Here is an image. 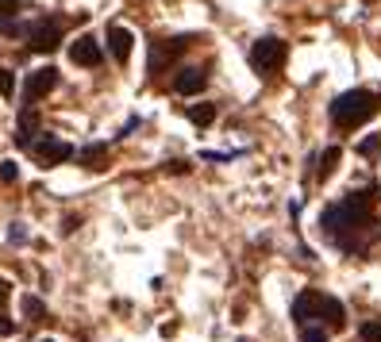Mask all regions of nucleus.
Returning <instances> with one entry per match:
<instances>
[{
    "label": "nucleus",
    "mask_w": 381,
    "mask_h": 342,
    "mask_svg": "<svg viewBox=\"0 0 381 342\" xmlns=\"http://www.w3.org/2000/svg\"><path fill=\"white\" fill-rule=\"evenodd\" d=\"M189 119H193L197 127H208V123L216 119V104H193V108H189Z\"/></svg>",
    "instance_id": "nucleus-15"
},
{
    "label": "nucleus",
    "mask_w": 381,
    "mask_h": 342,
    "mask_svg": "<svg viewBox=\"0 0 381 342\" xmlns=\"http://www.w3.org/2000/svg\"><path fill=\"white\" fill-rule=\"evenodd\" d=\"M285 58H289V46H285L281 39H259L251 46V65L259 73H278Z\"/></svg>",
    "instance_id": "nucleus-3"
},
{
    "label": "nucleus",
    "mask_w": 381,
    "mask_h": 342,
    "mask_svg": "<svg viewBox=\"0 0 381 342\" xmlns=\"http://www.w3.org/2000/svg\"><path fill=\"white\" fill-rule=\"evenodd\" d=\"M81 161L89 169H104V161H108V146H100V142H97V146H85L81 150Z\"/></svg>",
    "instance_id": "nucleus-14"
},
{
    "label": "nucleus",
    "mask_w": 381,
    "mask_h": 342,
    "mask_svg": "<svg viewBox=\"0 0 381 342\" xmlns=\"http://www.w3.org/2000/svg\"><path fill=\"white\" fill-rule=\"evenodd\" d=\"M54 85H58V70H54V65H43V70L27 73V85H24V100H27V104H35V100L51 97V92H54Z\"/></svg>",
    "instance_id": "nucleus-6"
},
{
    "label": "nucleus",
    "mask_w": 381,
    "mask_h": 342,
    "mask_svg": "<svg viewBox=\"0 0 381 342\" xmlns=\"http://www.w3.org/2000/svg\"><path fill=\"white\" fill-rule=\"evenodd\" d=\"M301 342H328V331H323V327H304Z\"/></svg>",
    "instance_id": "nucleus-20"
},
{
    "label": "nucleus",
    "mask_w": 381,
    "mask_h": 342,
    "mask_svg": "<svg viewBox=\"0 0 381 342\" xmlns=\"http://www.w3.org/2000/svg\"><path fill=\"white\" fill-rule=\"evenodd\" d=\"M16 92V78H12V70H0V97H12Z\"/></svg>",
    "instance_id": "nucleus-19"
},
{
    "label": "nucleus",
    "mask_w": 381,
    "mask_h": 342,
    "mask_svg": "<svg viewBox=\"0 0 381 342\" xmlns=\"http://www.w3.org/2000/svg\"><path fill=\"white\" fill-rule=\"evenodd\" d=\"M358 154H362V158H377V154H381V135L362 139V142H358Z\"/></svg>",
    "instance_id": "nucleus-16"
},
{
    "label": "nucleus",
    "mask_w": 381,
    "mask_h": 342,
    "mask_svg": "<svg viewBox=\"0 0 381 342\" xmlns=\"http://www.w3.org/2000/svg\"><path fill=\"white\" fill-rule=\"evenodd\" d=\"M0 31H4V35H27V27L16 23V20H8V23H0Z\"/></svg>",
    "instance_id": "nucleus-23"
},
{
    "label": "nucleus",
    "mask_w": 381,
    "mask_h": 342,
    "mask_svg": "<svg viewBox=\"0 0 381 342\" xmlns=\"http://www.w3.org/2000/svg\"><path fill=\"white\" fill-rule=\"evenodd\" d=\"M374 204H377V188H374V185H370V188H358V193H350V196H347V201L331 204L328 212L320 215V227H323V231H328L339 246L355 250L350 235L362 231V227L370 223V212H374Z\"/></svg>",
    "instance_id": "nucleus-1"
},
{
    "label": "nucleus",
    "mask_w": 381,
    "mask_h": 342,
    "mask_svg": "<svg viewBox=\"0 0 381 342\" xmlns=\"http://www.w3.org/2000/svg\"><path fill=\"white\" fill-rule=\"evenodd\" d=\"M16 12H20V0H0V23H8Z\"/></svg>",
    "instance_id": "nucleus-21"
},
{
    "label": "nucleus",
    "mask_w": 381,
    "mask_h": 342,
    "mask_svg": "<svg viewBox=\"0 0 381 342\" xmlns=\"http://www.w3.org/2000/svg\"><path fill=\"white\" fill-rule=\"evenodd\" d=\"M189 43H197V35H174V39L150 43V73H166L177 62V54H185Z\"/></svg>",
    "instance_id": "nucleus-4"
},
{
    "label": "nucleus",
    "mask_w": 381,
    "mask_h": 342,
    "mask_svg": "<svg viewBox=\"0 0 381 342\" xmlns=\"http://www.w3.org/2000/svg\"><path fill=\"white\" fill-rule=\"evenodd\" d=\"M8 239H12V242H24V239H27V235H24V227H20V223H16V227H12V231H8Z\"/></svg>",
    "instance_id": "nucleus-26"
},
{
    "label": "nucleus",
    "mask_w": 381,
    "mask_h": 342,
    "mask_svg": "<svg viewBox=\"0 0 381 342\" xmlns=\"http://www.w3.org/2000/svg\"><path fill=\"white\" fill-rule=\"evenodd\" d=\"M12 331H16V323L8 319V316H0V338H8V335H12Z\"/></svg>",
    "instance_id": "nucleus-24"
},
{
    "label": "nucleus",
    "mask_w": 381,
    "mask_h": 342,
    "mask_svg": "<svg viewBox=\"0 0 381 342\" xmlns=\"http://www.w3.org/2000/svg\"><path fill=\"white\" fill-rule=\"evenodd\" d=\"M0 181H16V161H0Z\"/></svg>",
    "instance_id": "nucleus-22"
},
{
    "label": "nucleus",
    "mask_w": 381,
    "mask_h": 342,
    "mask_svg": "<svg viewBox=\"0 0 381 342\" xmlns=\"http://www.w3.org/2000/svg\"><path fill=\"white\" fill-rule=\"evenodd\" d=\"M31 150L35 158L43 161V166H62L66 158H73V146L66 139H54V135H39V139H31Z\"/></svg>",
    "instance_id": "nucleus-5"
},
{
    "label": "nucleus",
    "mask_w": 381,
    "mask_h": 342,
    "mask_svg": "<svg viewBox=\"0 0 381 342\" xmlns=\"http://www.w3.org/2000/svg\"><path fill=\"white\" fill-rule=\"evenodd\" d=\"M166 169H169V173H185L189 161H166Z\"/></svg>",
    "instance_id": "nucleus-25"
},
{
    "label": "nucleus",
    "mask_w": 381,
    "mask_h": 342,
    "mask_svg": "<svg viewBox=\"0 0 381 342\" xmlns=\"http://www.w3.org/2000/svg\"><path fill=\"white\" fill-rule=\"evenodd\" d=\"M27 43H31V50L51 54L54 46L62 43V23L58 20H39L35 27H27Z\"/></svg>",
    "instance_id": "nucleus-7"
},
{
    "label": "nucleus",
    "mask_w": 381,
    "mask_h": 342,
    "mask_svg": "<svg viewBox=\"0 0 381 342\" xmlns=\"http://www.w3.org/2000/svg\"><path fill=\"white\" fill-rule=\"evenodd\" d=\"M323 316V292L316 289H304L297 300H293V319L297 323H308V319H320Z\"/></svg>",
    "instance_id": "nucleus-8"
},
{
    "label": "nucleus",
    "mask_w": 381,
    "mask_h": 342,
    "mask_svg": "<svg viewBox=\"0 0 381 342\" xmlns=\"http://www.w3.org/2000/svg\"><path fill=\"white\" fill-rule=\"evenodd\" d=\"M339 158H343V150H339V146H328V150H323V158H320V166H316V177H320V181H328V177L335 173Z\"/></svg>",
    "instance_id": "nucleus-12"
},
{
    "label": "nucleus",
    "mask_w": 381,
    "mask_h": 342,
    "mask_svg": "<svg viewBox=\"0 0 381 342\" xmlns=\"http://www.w3.org/2000/svg\"><path fill=\"white\" fill-rule=\"evenodd\" d=\"M204 85H208V73L204 70H177L174 92H181V97H193V92H204Z\"/></svg>",
    "instance_id": "nucleus-10"
},
{
    "label": "nucleus",
    "mask_w": 381,
    "mask_h": 342,
    "mask_svg": "<svg viewBox=\"0 0 381 342\" xmlns=\"http://www.w3.org/2000/svg\"><path fill=\"white\" fill-rule=\"evenodd\" d=\"M320 319H328L331 323V327H343V323H347V311H343V304L335 300V296H323V316Z\"/></svg>",
    "instance_id": "nucleus-13"
},
{
    "label": "nucleus",
    "mask_w": 381,
    "mask_h": 342,
    "mask_svg": "<svg viewBox=\"0 0 381 342\" xmlns=\"http://www.w3.org/2000/svg\"><path fill=\"white\" fill-rule=\"evenodd\" d=\"M8 289H12V284H8L4 277H0V304H4V300H8Z\"/></svg>",
    "instance_id": "nucleus-27"
},
{
    "label": "nucleus",
    "mask_w": 381,
    "mask_h": 342,
    "mask_svg": "<svg viewBox=\"0 0 381 342\" xmlns=\"http://www.w3.org/2000/svg\"><path fill=\"white\" fill-rule=\"evenodd\" d=\"M108 46H112V54H116V62H127L131 58V46H135V35H131L127 27L112 23L108 27Z\"/></svg>",
    "instance_id": "nucleus-11"
},
{
    "label": "nucleus",
    "mask_w": 381,
    "mask_h": 342,
    "mask_svg": "<svg viewBox=\"0 0 381 342\" xmlns=\"http://www.w3.org/2000/svg\"><path fill=\"white\" fill-rule=\"evenodd\" d=\"M374 112H377V97L366 89H350V92L331 100V119H335V127H358V123H366Z\"/></svg>",
    "instance_id": "nucleus-2"
},
{
    "label": "nucleus",
    "mask_w": 381,
    "mask_h": 342,
    "mask_svg": "<svg viewBox=\"0 0 381 342\" xmlns=\"http://www.w3.org/2000/svg\"><path fill=\"white\" fill-rule=\"evenodd\" d=\"M70 58L85 70H93V65H100V43L93 35H81L78 43H70Z\"/></svg>",
    "instance_id": "nucleus-9"
},
{
    "label": "nucleus",
    "mask_w": 381,
    "mask_h": 342,
    "mask_svg": "<svg viewBox=\"0 0 381 342\" xmlns=\"http://www.w3.org/2000/svg\"><path fill=\"white\" fill-rule=\"evenodd\" d=\"M46 342H51V338H46Z\"/></svg>",
    "instance_id": "nucleus-28"
},
{
    "label": "nucleus",
    "mask_w": 381,
    "mask_h": 342,
    "mask_svg": "<svg viewBox=\"0 0 381 342\" xmlns=\"http://www.w3.org/2000/svg\"><path fill=\"white\" fill-rule=\"evenodd\" d=\"M24 316H27V319H43V316H46L43 300H39V296H24Z\"/></svg>",
    "instance_id": "nucleus-17"
},
{
    "label": "nucleus",
    "mask_w": 381,
    "mask_h": 342,
    "mask_svg": "<svg viewBox=\"0 0 381 342\" xmlns=\"http://www.w3.org/2000/svg\"><path fill=\"white\" fill-rule=\"evenodd\" d=\"M362 342H381V319H366V323H362Z\"/></svg>",
    "instance_id": "nucleus-18"
}]
</instances>
